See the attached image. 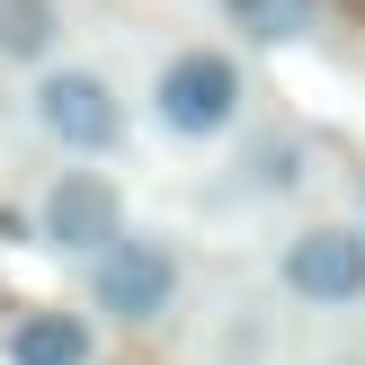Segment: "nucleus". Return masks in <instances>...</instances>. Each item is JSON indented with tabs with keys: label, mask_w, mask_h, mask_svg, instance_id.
Wrapping results in <instances>:
<instances>
[{
	"label": "nucleus",
	"mask_w": 365,
	"mask_h": 365,
	"mask_svg": "<svg viewBox=\"0 0 365 365\" xmlns=\"http://www.w3.org/2000/svg\"><path fill=\"white\" fill-rule=\"evenodd\" d=\"M241 63H232L223 45H178L170 63L152 71V116H160V134H178V143H214V134H232L241 125Z\"/></svg>",
	"instance_id": "f257e3e1"
},
{
	"label": "nucleus",
	"mask_w": 365,
	"mask_h": 365,
	"mask_svg": "<svg viewBox=\"0 0 365 365\" xmlns=\"http://www.w3.org/2000/svg\"><path fill=\"white\" fill-rule=\"evenodd\" d=\"M89 303H98L107 321H125V330H143V321H160L178 303V250L152 241V232H125V241L98 250V267H89Z\"/></svg>",
	"instance_id": "f03ea898"
},
{
	"label": "nucleus",
	"mask_w": 365,
	"mask_h": 365,
	"mask_svg": "<svg viewBox=\"0 0 365 365\" xmlns=\"http://www.w3.org/2000/svg\"><path fill=\"white\" fill-rule=\"evenodd\" d=\"M27 116H36V134L63 143V152H116L125 143V98L98 71H81V63L45 71V81L27 89Z\"/></svg>",
	"instance_id": "7ed1b4c3"
},
{
	"label": "nucleus",
	"mask_w": 365,
	"mask_h": 365,
	"mask_svg": "<svg viewBox=\"0 0 365 365\" xmlns=\"http://www.w3.org/2000/svg\"><path fill=\"white\" fill-rule=\"evenodd\" d=\"M36 241L63 250V259H98L107 241H125V196H116V178H98V170H53L45 205H36Z\"/></svg>",
	"instance_id": "20e7f679"
},
{
	"label": "nucleus",
	"mask_w": 365,
	"mask_h": 365,
	"mask_svg": "<svg viewBox=\"0 0 365 365\" xmlns=\"http://www.w3.org/2000/svg\"><path fill=\"white\" fill-rule=\"evenodd\" d=\"M277 285L294 303H321V312H339V303H365V232L356 223H312L285 241L277 259Z\"/></svg>",
	"instance_id": "39448f33"
},
{
	"label": "nucleus",
	"mask_w": 365,
	"mask_h": 365,
	"mask_svg": "<svg viewBox=\"0 0 365 365\" xmlns=\"http://www.w3.org/2000/svg\"><path fill=\"white\" fill-rule=\"evenodd\" d=\"M9 365H89V321L81 312H27L9 330Z\"/></svg>",
	"instance_id": "423d86ee"
},
{
	"label": "nucleus",
	"mask_w": 365,
	"mask_h": 365,
	"mask_svg": "<svg viewBox=\"0 0 365 365\" xmlns=\"http://www.w3.org/2000/svg\"><path fill=\"white\" fill-rule=\"evenodd\" d=\"M0 53L45 63L53 53V0H0Z\"/></svg>",
	"instance_id": "0eeeda50"
},
{
	"label": "nucleus",
	"mask_w": 365,
	"mask_h": 365,
	"mask_svg": "<svg viewBox=\"0 0 365 365\" xmlns=\"http://www.w3.org/2000/svg\"><path fill=\"white\" fill-rule=\"evenodd\" d=\"M223 9H232V27L259 36V45H285V36L312 27V0H223Z\"/></svg>",
	"instance_id": "6e6552de"
},
{
	"label": "nucleus",
	"mask_w": 365,
	"mask_h": 365,
	"mask_svg": "<svg viewBox=\"0 0 365 365\" xmlns=\"http://www.w3.org/2000/svg\"><path fill=\"white\" fill-rule=\"evenodd\" d=\"M250 178L259 187H294V143H259L250 152Z\"/></svg>",
	"instance_id": "1a4fd4ad"
}]
</instances>
